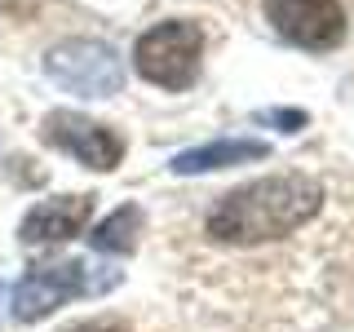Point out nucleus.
<instances>
[{
    "instance_id": "1",
    "label": "nucleus",
    "mask_w": 354,
    "mask_h": 332,
    "mask_svg": "<svg viewBox=\"0 0 354 332\" xmlns=\"http://www.w3.org/2000/svg\"><path fill=\"white\" fill-rule=\"evenodd\" d=\"M324 208V186L306 173H274L261 182H248L239 191L221 195L208 208L204 230L217 243L230 248H252V243L283 239L301 230L310 217Z\"/></svg>"
},
{
    "instance_id": "2",
    "label": "nucleus",
    "mask_w": 354,
    "mask_h": 332,
    "mask_svg": "<svg viewBox=\"0 0 354 332\" xmlns=\"http://www.w3.org/2000/svg\"><path fill=\"white\" fill-rule=\"evenodd\" d=\"M199 53H204V31L191 18H169L142 31L133 44V66L142 80L160 89H191L199 75Z\"/></svg>"
},
{
    "instance_id": "3",
    "label": "nucleus",
    "mask_w": 354,
    "mask_h": 332,
    "mask_svg": "<svg viewBox=\"0 0 354 332\" xmlns=\"http://www.w3.org/2000/svg\"><path fill=\"white\" fill-rule=\"evenodd\" d=\"M44 75L75 98H115L124 89V62L102 40H62L44 53Z\"/></svg>"
},
{
    "instance_id": "4",
    "label": "nucleus",
    "mask_w": 354,
    "mask_h": 332,
    "mask_svg": "<svg viewBox=\"0 0 354 332\" xmlns=\"http://www.w3.org/2000/svg\"><path fill=\"white\" fill-rule=\"evenodd\" d=\"M115 284V275L93 279V270H84L80 261H58V266H40V270L22 275L14 288V319L18 324H40L44 315H53L58 306H66L80 293H102Z\"/></svg>"
},
{
    "instance_id": "5",
    "label": "nucleus",
    "mask_w": 354,
    "mask_h": 332,
    "mask_svg": "<svg viewBox=\"0 0 354 332\" xmlns=\"http://www.w3.org/2000/svg\"><path fill=\"white\" fill-rule=\"evenodd\" d=\"M266 18L288 44L310 53H328L346 40L341 0H266Z\"/></svg>"
},
{
    "instance_id": "6",
    "label": "nucleus",
    "mask_w": 354,
    "mask_h": 332,
    "mask_svg": "<svg viewBox=\"0 0 354 332\" xmlns=\"http://www.w3.org/2000/svg\"><path fill=\"white\" fill-rule=\"evenodd\" d=\"M40 138L49 142V147L75 155L84 169H97V173H111L124 160V138L111 124H93L80 111H49V116L40 120Z\"/></svg>"
},
{
    "instance_id": "7",
    "label": "nucleus",
    "mask_w": 354,
    "mask_h": 332,
    "mask_svg": "<svg viewBox=\"0 0 354 332\" xmlns=\"http://www.w3.org/2000/svg\"><path fill=\"white\" fill-rule=\"evenodd\" d=\"M93 217V195H62V199H44L36 204L18 226V239L27 248H44V243H62L71 235H80L84 221Z\"/></svg>"
},
{
    "instance_id": "8",
    "label": "nucleus",
    "mask_w": 354,
    "mask_h": 332,
    "mask_svg": "<svg viewBox=\"0 0 354 332\" xmlns=\"http://www.w3.org/2000/svg\"><path fill=\"white\" fill-rule=\"evenodd\" d=\"M270 147L257 138H221V142H204L182 155H173L169 169L177 177H195V173H213V169H230V164H248V160H266Z\"/></svg>"
},
{
    "instance_id": "9",
    "label": "nucleus",
    "mask_w": 354,
    "mask_h": 332,
    "mask_svg": "<svg viewBox=\"0 0 354 332\" xmlns=\"http://www.w3.org/2000/svg\"><path fill=\"white\" fill-rule=\"evenodd\" d=\"M138 230H142V208H115L106 221H97L93 235H88V243H93L97 252H129L133 243H138Z\"/></svg>"
},
{
    "instance_id": "10",
    "label": "nucleus",
    "mask_w": 354,
    "mask_h": 332,
    "mask_svg": "<svg viewBox=\"0 0 354 332\" xmlns=\"http://www.w3.org/2000/svg\"><path fill=\"white\" fill-rule=\"evenodd\" d=\"M257 120L261 124H279L283 133L306 129V111H257Z\"/></svg>"
},
{
    "instance_id": "11",
    "label": "nucleus",
    "mask_w": 354,
    "mask_h": 332,
    "mask_svg": "<svg viewBox=\"0 0 354 332\" xmlns=\"http://www.w3.org/2000/svg\"><path fill=\"white\" fill-rule=\"evenodd\" d=\"M62 332H129L120 324H75V328H62Z\"/></svg>"
},
{
    "instance_id": "12",
    "label": "nucleus",
    "mask_w": 354,
    "mask_h": 332,
    "mask_svg": "<svg viewBox=\"0 0 354 332\" xmlns=\"http://www.w3.org/2000/svg\"><path fill=\"white\" fill-rule=\"evenodd\" d=\"M0 319H5V284H0Z\"/></svg>"
}]
</instances>
